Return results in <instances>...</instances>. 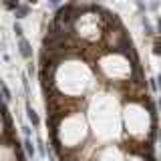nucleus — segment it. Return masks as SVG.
<instances>
[{
    "label": "nucleus",
    "mask_w": 161,
    "mask_h": 161,
    "mask_svg": "<svg viewBox=\"0 0 161 161\" xmlns=\"http://www.w3.org/2000/svg\"><path fill=\"white\" fill-rule=\"evenodd\" d=\"M26 117H28V121L32 123V127H38L40 125V119H38V115H36V111H34L30 105H26Z\"/></svg>",
    "instance_id": "2"
},
{
    "label": "nucleus",
    "mask_w": 161,
    "mask_h": 161,
    "mask_svg": "<svg viewBox=\"0 0 161 161\" xmlns=\"http://www.w3.org/2000/svg\"><path fill=\"white\" fill-rule=\"evenodd\" d=\"M157 28H159V32H161V18L157 20Z\"/></svg>",
    "instance_id": "9"
},
{
    "label": "nucleus",
    "mask_w": 161,
    "mask_h": 161,
    "mask_svg": "<svg viewBox=\"0 0 161 161\" xmlns=\"http://www.w3.org/2000/svg\"><path fill=\"white\" fill-rule=\"evenodd\" d=\"M28 2H36V0H28Z\"/></svg>",
    "instance_id": "14"
},
{
    "label": "nucleus",
    "mask_w": 161,
    "mask_h": 161,
    "mask_svg": "<svg viewBox=\"0 0 161 161\" xmlns=\"http://www.w3.org/2000/svg\"><path fill=\"white\" fill-rule=\"evenodd\" d=\"M18 50H20V54H22L26 60L32 58V48H30V44H28L26 38H20V40H18Z\"/></svg>",
    "instance_id": "1"
},
{
    "label": "nucleus",
    "mask_w": 161,
    "mask_h": 161,
    "mask_svg": "<svg viewBox=\"0 0 161 161\" xmlns=\"http://www.w3.org/2000/svg\"><path fill=\"white\" fill-rule=\"evenodd\" d=\"M24 149H26L28 157H34V155H36V149H34L32 139H30V137H24Z\"/></svg>",
    "instance_id": "3"
},
{
    "label": "nucleus",
    "mask_w": 161,
    "mask_h": 161,
    "mask_svg": "<svg viewBox=\"0 0 161 161\" xmlns=\"http://www.w3.org/2000/svg\"><path fill=\"white\" fill-rule=\"evenodd\" d=\"M159 109H161V99H159Z\"/></svg>",
    "instance_id": "13"
},
{
    "label": "nucleus",
    "mask_w": 161,
    "mask_h": 161,
    "mask_svg": "<svg viewBox=\"0 0 161 161\" xmlns=\"http://www.w3.org/2000/svg\"><path fill=\"white\" fill-rule=\"evenodd\" d=\"M159 161H161V157H159Z\"/></svg>",
    "instance_id": "15"
},
{
    "label": "nucleus",
    "mask_w": 161,
    "mask_h": 161,
    "mask_svg": "<svg viewBox=\"0 0 161 161\" xmlns=\"http://www.w3.org/2000/svg\"><path fill=\"white\" fill-rule=\"evenodd\" d=\"M153 53H155V54H161V42H159V40H155V48H153Z\"/></svg>",
    "instance_id": "8"
},
{
    "label": "nucleus",
    "mask_w": 161,
    "mask_h": 161,
    "mask_svg": "<svg viewBox=\"0 0 161 161\" xmlns=\"http://www.w3.org/2000/svg\"><path fill=\"white\" fill-rule=\"evenodd\" d=\"M4 6H6L8 10H16L20 4H18V0H4Z\"/></svg>",
    "instance_id": "5"
},
{
    "label": "nucleus",
    "mask_w": 161,
    "mask_h": 161,
    "mask_svg": "<svg viewBox=\"0 0 161 161\" xmlns=\"http://www.w3.org/2000/svg\"><path fill=\"white\" fill-rule=\"evenodd\" d=\"M157 80H159V85H161V75H159V79H157Z\"/></svg>",
    "instance_id": "11"
},
{
    "label": "nucleus",
    "mask_w": 161,
    "mask_h": 161,
    "mask_svg": "<svg viewBox=\"0 0 161 161\" xmlns=\"http://www.w3.org/2000/svg\"><path fill=\"white\" fill-rule=\"evenodd\" d=\"M14 32H16L18 38H22V26H20V24H14Z\"/></svg>",
    "instance_id": "7"
},
{
    "label": "nucleus",
    "mask_w": 161,
    "mask_h": 161,
    "mask_svg": "<svg viewBox=\"0 0 161 161\" xmlns=\"http://www.w3.org/2000/svg\"><path fill=\"white\" fill-rule=\"evenodd\" d=\"M159 141H161V129H159Z\"/></svg>",
    "instance_id": "12"
},
{
    "label": "nucleus",
    "mask_w": 161,
    "mask_h": 161,
    "mask_svg": "<svg viewBox=\"0 0 161 161\" xmlns=\"http://www.w3.org/2000/svg\"><path fill=\"white\" fill-rule=\"evenodd\" d=\"M26 14H28V8L26 6H18L16 10H14V16H16V18H24Z\"/></svg>",
    "instance_id": "4"
},
{
    "label": "nucleus",
    "mask_w": 161,
    "mask_h": 161,
    "mask_svg": "<svg viewBox=\"0 0 161 161\" xmlns=\"http://www.w3.org/2000/svg\"><path fill=\"white\" fill-rule=\"evenodd\" d=\"M50 2H53V4H58V2H60V0H50Z\"/></svg>",
    "instance_id": "10"
},
{
    "label": "nucleus",
    "mask_w": 161,
    "mask_h": 161,
    "mask_svg": "<svg viewBox=\"0 0 161 161\" xmlns=\"http://www.w3.org/2000/svg\"><path fill=\"white\" fill-rule=\"evenodd\" d=\"M0 87H2V95H4V101H6V103H10V91H8V87H6V83H2Z\"/></svg>",
    "instance_id": "6"
}]
</instances>
